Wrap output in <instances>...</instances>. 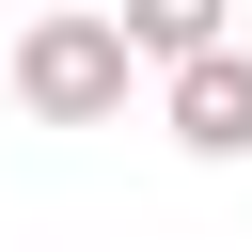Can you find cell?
<instances>
[{
  "mask_svg": "<svg viewBox=\"0 0 252 252\" xmlns=\"http://www.w3.org/2000/svg\"><path fill=\"white\" fill-rule=\"evenodd\" d=\"M110 47H126L142 79H173V63L236 47V0H126V16H110Z\"/></svg>",
  "mask_w": 252,
  "mask_h": 252,
  "instance_id": "obj_3",
  "label": "cell"
},
{
  "mask_svg": "<svg viewBox=\"0 0 252 252\" xmlns=\"http://www.w3.org/2000/svg\"><path fill=\"white\" fill-rule=\"evenodd\" d=\"M126 94H142V63L110 47V16L63 0V16L16 32V110H32V126H126Z\"/></svg>",
  "mask_w": 252,
  "mask_h": 252,
  "instance_id": "obj_1",
  "label": "cell"
},
{
  "mask_svg": "<svg viewBox=\"0 0 252 252\" xmlns=\"http://www.w3.org/2000/svg\"><path fill=\"white\" fill-rule=\"evenodd\" d=\"M158 126H173L189 158H252V47H205V63H173V79H158Z\"/></svg>",
  "mask_w": 252,
  "mask_h": 252,
  "instance_id": "obj_2",
  "label": "cell"
}]
</instances>
